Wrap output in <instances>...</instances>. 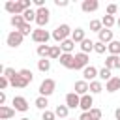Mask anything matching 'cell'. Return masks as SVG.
<instances>
[{
	"label": "cell",
	"mask_w": 120,
	"mask_h": 120,
	"mask_svg": "<svg viewBox=\"0 0 120 120\" xmlns=\"http://www.w3.org/2000/svg\"><path fill=\"white\" fill-rule=\"evenodd\" d=\"M71 32H73V30H71L68 24H58V26L52 30V39L58 41V43H62V41L68 39V36H71Z\"/></svg>",
	"instance_id": "1"
},
{
	"label": "cell",
	"mask_w": 120,
	"mask_h": 120,
	"mask_svg": "<svg viewBox=\"0 0 120 120\" xmlns=\"http://www.w3.org/2000/svg\"><path fill=\"white\" fill-rule=\"evenodd\" d=\"M49 19H51V13H49V9H47V8H39V9H38V15H36L38 28H43V26H47Z\"/></svg>",
	"instance_id": "2"
},
{
	"label": "cell",
	"mask_w": 120,
	"mask_h": 120,
	"mask_svg": "<svg viewBox=\"0 0 120 120\" xmlns=\"http://www.w3.org/2000/svg\"><path fill=\"white\" fill-rule=\"evenodd\" d=\"M49 38H52V34H49V32L43 30V28H36L34 34H32V39H34L36 43H41V45H45V43L49 41Z\"/></svg>",
	"instance_id": "3"
},
{
	"label": "cell",
	"mask_w": 120,
	"mask_h": 120,
	"mask_svg": "<svg viewBox=\"0 0 120 120\" xmlns=\"http://www.w3.org/2000/svg\"><path fill=\"white\" fill-rule=\"evenodd\" d=\"M54 88H56V82L52 79H43V82L39 84V94L47 98V96H51L54 92Z\"/></svg>",
	"instance_id": "4"
},
{
	"label": "cell",
	"mask_w": 120,
	"mask_h": 120,
	"mask_svg": "<svg viewBox=\"0 0 120 120\" xmlns=\"http://www.w3.org/2000/svg\"><path fill=\"white\" fill-rule=\"evenodd\" d=\"M22 34L19 32V30H13V32H9L8 34V38H6V43L9 45V47H19L21 43H22Z\"/></svg>",
	"instance_id": "5"
},
{
	"label": "cell",
	"mask_w": 120,
	"mask_h": 120,
	"mask_svg": "<svg viewBox=\"0 0 120 120\" xmlns=\"http://www.w3.org/2000/svg\"><path fill=\"white\" fill-rule=\"evenodd\" d=\"M58 62L68 68V69H75V54H68V52H62V56L58 58Z\"/></svg>",
	"instance_id": "6"
},
{
	"label": "cell",
	"mask_w": 120,
	"mask_h": 120,
	"mask_svg": "<svg viewBox=\"0 0 120 120\" xmlns=\"http://www.w3.org/2000/svg\"><path fill=\"white\" fill-rule=\"evenodd\" d=\"M11 103H13V109H15V111H21V112H26V111H28V101H26V98H22V96H15Z\"/></svg>",
	"instance_id": "7"
},
{
	"label": "cell",
	"mask_w": 120,
	"mask_h": 120,
	"mask_svg": "<svg viewBox=\"0 0 120 120\" xmlns=\"http://www.w3.org/2000/svg\"><path fill=\"white\" fill-rule=\"evenodd\" d=\"M98 73H99V71H98L94 66H86V68L82 69V81H86V82L90 81V82H92V81L98 77Z\"/></svg>",
	"instance_id": "8"
},
{
	"label": "cell",
	"mask_w": 120,
	"mask_h": 120,
	"mask_svg": "<svg viewBox=\"0 0 120 120\" xmlns=\"http://www.w3.org/2000/svg\"><path fill=\"white\" fill-rule=\"evenodd\" d=\"M66 105H68L69 109L79 107V105H81V96H79V94H75V92H69V94L66 96Z\"/></svg>",
	"instance_id": "9"
},
{
	"label": "cell",
	"mask_w": 120,
	"mask_h": 120,
	"mask_svg": "<svg viewBox=\"0 0 120 120\" xmlns=\"http://www.w3.org/2000/svg\"><path fill=\"white\" fill-rule=\"evenodd\" d=\"M86 66H88V54L77 52L75 54V69H84Z\"/></svg>",
	"instance_id": "10"
},
{
	"label": "cell",
	"mask_w": 120,
	"mask_h": 120,
	"mask_svg": "<svg viewBox=\"0 0 120 120\" xmlns=\"http://www.w3.org/2000/svg\"><path fill=\"white\" fill-rule=\"evenodd\" d=\"M81 8H82L84 13H92V11H96V9L99 8V2H98V0H84V2L81 4Z\"/></svg>",
	"instance_id": "11"
},
{
	"label": "cell",
	"mask_w": 120,
	"mask_h": 120,
	"mask_svg": "<svg viewBox=\"0 0 120 120\" xmlns=\"http://www.w3.org/2000/svg\"><path fill=\"white\" fill-rule=\"evenodd\" d=\"M88 90H90V82H86V81H77V82H75V94L86 96Z\"/></svg>",
	"instance_id": "12"
},
{
	"label": "cell",
	"mask_w": 120,
	"mask_h": 120,
	"mask_svg": "<svg viewBox=\"0 0 120 120\" xmlns=\"http://www.w3.org/2000/svg\"><path fill=\"white\" fill-rule=\"evenodd\" d=\"M92 105H94V99H92V96L90 94H86V96H81V109H82V112H88L90 109H92Z\"/></svg>",
	"instance_id": "13"
},
{
	"label": "cell",
	"mask_w": 120,
	"mask_h": 120,
	"mask_svg": "<svg viewBox=\"0 0 120 120\" xmlns=\"http://www.w3.org/2000/svg\"><path fill=\"white\" fill-rule=\"evenodd\" d=\"M15 116V109L8 105H0V120H9Z\"/></svg>",
	"instance_id": "14"
},
{
	"label": "cell",
	"mask_w": 120,
	"mask_h": 120,
	"mask_svg": "<svg viewBox=\"0 0 120 120\" xmlns=\"http://www.w3.org/2000/svg\"><path fill=\"white\" fill-rule=\"evenodd\" d=\"M98 41H101V43H111L112 41V30H109V28H103V30H99L98 32Z\"/></svg>",
	"instance_id": "15"
},
{
	"label": "cell",
	"mask_w": 120,
	"mask_h": 120,
	"mask_svg": "<svg viewBox=\"0 0 120 120\" xmlns=\"http://www.w3.org/2000/svg\"><path fill=\"white\" fill-rule=\"evenodd\" d=\"M105 90L107 92H116V90H120V77H112L111 81H107L105 82Z\"/></svg>",
	"instance_id": "16"
},
{
	"label": "cell",
	"mask_w": 120,
	"mask_h": 120,
	"mask_svg": "<svg viewBox=\"0 0 120 120\" xmlns=\"http://www.w3.org/2000/svg\"><path fill=\"white\" fill-rule=\"evenodd\" d=\"M22 24H26V21H24L22 15H13V17H11V26H13L15 30H21Z\"/></svg>",
	"instance_id": "17"
},
{
	"label": "cell",
	"mask_w": 120,
	"mask_h": 120,
	"mask_svg": "<svg viewBox=\"0 0 120 120\" xmlns=\"http://www.w3.org/2000/svg\"><path fill=\"white\" fill-rule=\"evenodd\" d=\"M71 39L75 41V43H82L86 38H84V30L82 28H75L73 32H71Z\"/></svg>",
	"instance_id": "18"
},
{
	"label": "cell",
	"mask_w": 120,
	"mask_h": 120,
	"mask_svg": "<svg viewBox=\"0 0 120 120\" xmlns=\"http://www.w3.org/2000/svg\"><path fill=\"white\" fill-rule=\"evenodd\" d=\"M60 49H62L64 52H68V54H71V51L75 49V41H73L71 38H68L66 41H62V43H60Z\"/></svg>",
	"instance_id": "19"
},
{
	"label": "cell",
	"mask_w": 120,
	"mask_h": 120,
	"mask_svg": "<svg viewBox=\"0 0 120 120\" xmlns=\"http://www.w3.org/2000/svg\"><path fill=\"white\" fill-rule=\"evenodd\" d=\"M118 60H120V56H114V54H109V56L105 58V68H107V69H112V68H118Z\"/></svg>",
	"instance_id": "20"
},
{
	"label": "cell",
	"mask_w": 120,
	"mask_h": 120,
	"mask_svg": "<svg viewBox=\"0 0 120 120\" xmlns=\"http://www.w3.org/2000/svg\"><path fill=\"white\" fill-rule=\"evenodd\" d=\"M68 112H69L68 105H56V109H54V114L60 116V118H68Z\"/></svg>",
	"instance_id": "21"
},
{
	"label": "cell",
	"mask_w": 120,
	"mask_h": 120,
	"mask_svg": "<svg viewBox=\"0 0 120 120\" xmlns=\"http://www.w3.org/2000/svg\"><path fill=\"white\" fill-rule=\"evenodd\" d=\"M107 49H109V52L111 54H114V56H120V41H111L109 45H107Z\"/></svg>",
	"instance_id": "22"
},
{
	"label": "cell",
	"mask_w": 120,
	"mask_h": 120,
	"mask_svg": "<svg viewBox=\"0 0 120 120\" xmlns=\"http://www.w3.org/2000/svg\"><path fill=\"white\" fill-rule=\"evenodd\" d=\"M90 51H94V41H92V39H84V41L81 43V52L88 54Z\"/></svg>",
	"instance_id": "23"
},
{
	"label": "cell",
	"mask_w": 120,
	"mask_h": 120,
	"mask_svg": "<svg viewBox=\"0 0 120 120\" xmlns=\"http://www.w3.org/2000/svg\"><path fill=\"white\" fill-rule=\"evenodd\" d=\"M38 69H39V71H43V73H47V71L51 69V60H47V58L38 60Z\"/></svg>",
	"instance_id": "24"
},
{
	"label": "cell",
	"mask_w": 120,
	"mask_h": 120,
	"mask_svg": "<svg viewBox=\"0 0 120 120\" xmlns=\"http://www.w3.org/2000/svg\"><path fill=\"white\" fill-rule=\"evenodd\" d=\"M98 77H99V79H101V81H105V82H107V81H111V79H112V75H111V69H107V68H105V66H103V68H101V69H99V73H98Z\"/></svg>",
	"instance_id": "25"
},
{
	"label": "cell",
	"mask_w": 120,
	"mask_h": 120,
	"mask_svg": "<svg viewBox=\"0 0 120 120\" xmlns=\"http://www.w3.org/2000/svg\"><path fill=\"white\" fill-rule=\"evenodd\" d=\"M34 105H36L38 109H41V111H47V105H49V101H47V98H45V96H39V98L34 101Z\"/></svg>",
	"instance_id": "26"
},
{
	"label": "cell",
	"mask_w": 120,
	"mask_h": 120,
	"mask_svg": "<svg viewBox=\"0 0 120 120\" xmlns=\"http://www.w3.org/2000/svg\"><path fill=\"white\" fill-rule=\"evenodd\" d=\"M36 15H38V11H34L32 8H30V9H26V11L22 13V17H24V21H26L28 24H30L32 21H36Z\"/></svg>",
	"instance_id": "27"
},
{
	"label": "cell",
	"mask_w": 120,
	"mask_h": 120,
	"mask_svg": "<svg viewBox=\"0 0 120 120\" xmlns=\"http://www.w3.org/2000/svg\"><path fill=\"white\" fill-rule=\"evenodd\" d=\"M49 52H51V47L45 43V45H38V54L41 58H49Z\"/></svg>",
	"instance_id": "28"
},
{
	"label": "cell",
	"mask_w": 120,
	"mask_h": 120,
	"mask_svg": "<svg viewBox=\"0 0 120 120\" xmlns=\"http://www.w3.org/2000/svg\"><path fill=\"white\" fill-rule=\"evenodd\" d=\"M101 90H103L101 81H92V82H90V94H99Z\"/></svg>",
	"instance_id": "29"
},
{
	"label": "cell",
	"mask_w": 120,
	"mask_h": 120,
	"mask_svg": "<svg viewBox=\"0 0 120 120\" xmlns=\"http://www.w3.org/2000/svg\"><path fill=\"white\" fill-rule=\"evenodd\" d=\"M101 22H103V28H109V30H111V26H112L116 21H114V17H112V15H105V17L101 19Z\"/></svg>",
	"instance_id": "30"
},
{
	"label": "cell",
	"mask_w": 120,
	"mask_h": 120,
	"mask_svg": "<svg viewBox=\"0 0 120 120\" xmlns=\"http://www.w3.org/2000/svg\"><path fill=\"white\" fill-rule=\"evenodd\" d=\"M90 30H92V32H99V30H103V22L98 21V19L90 21Z\"/></svg>",
	"instance_id": "31"
},
{
	"label": "cell",
	"mask_w": 120,
	"mask_h": 120,
	"mask_svg": "<svg viewBox=\"0 0 120 120\" xmlns=\"http://www.w3.org/2000/svg\"><path fill=\"white\" fill-rule=\"evenodd\" d=\"M62 49H60V45H54V47H51V52H49V58H60L62 56V52H60Z\"/></svg>",
	"instance_id": "32"
},
{
	"label": "cell",
	"mask_w": 120,
	"mask_h": 120,
	"mask_svg": "<svg viewBox=\"0 0 120 120\" xmlns=\"http://www.w3.org/2000/svg\"><path fill=\"white\" fill-rule=\"evenodd\" d=\"M19 75H21L28 84H30V82H32V79H34V75H32V71H30V69H21V71H19Z\"/></svg>",
	"instance_id": "33"
},
{
	"label": "cell",
	"mask_w": 120,
	"mask_h": 120,
	"mask_svg": "<svg viewBox=\"0 0 120 120\" xmlns=\"http://www.w3.org/2000/svg\"><path fill=\"white\" fill-rule=\"evenodd\" d=\"M105 49H107V45H105V43H101V41H96V43H94V51H96L98 54H103V52H105Z\"/></svg>",
	"instance_id": "34"
},
{
	"label": "cell",
	"mask_w": 120,
	"mask_h": 120,
	"mask_svg": "<svg viewBox=\"0 0 120 120\" xmlns=\"http://www.w3.org/2000/svg\"><path fill=\"white\" fill-rule=\"evenodd\" d=\"M4 75H6V77H8L9 81H13V79H15L17 75H19V71H15L13 68H6V71H4Z\"/></svg>",
	"instance_id": "35"
},
{
	"label": "cell",
	"mask_w": 120,
	"mask_h": 120,
	"mask_svg": "<svg viewBox=\"0 0 120 120\" xmlns=\"http://www.w3.org/2000/svg\"><path fill=\"white\" fill-rule=\"evenodd\" d=\"M19 32H21L22 36H30V34H34V30H32V26H30L28 22H26V24H22V28H21Z\"/></svg>",
	"instance_id": "36"
},
{
	"label": "cell",
	"mask_w": 120,
	"mask_h": 120,
	"mask_svg": "<svg viewBox=\"0 0 120 120\" xmlns=\"http://www.w3.org/2000/svg\"><path fill=\"white\" fill-rule=\"evenodd\" d=\"M88 112H90V116H92L94 120H101V111H99V109H96V107H92V109H90Z\"/></svg>",
	"instance_id": "37"
},
{
	"label": "cell",
	"mask_w": 120,
	"mask_h": 120,
	"mask_svg": "<svg viewBox=\"0 0 120 120\" xmlns=\"http://www.w3.org/2000/svg\"><path fill=\"white\" fill-rule=\"evenodd\" d=\"M8 84H9V79H8L6 75H0V90L8 88Z\"/></svg>",
	"instance_id": "38"
},
{
	"label": "cell",
	"mask_w": 120,
	"mask_h": 120,
	"mask_svg": "<svg viewBox=\"0 0 120 120\" xmlns=\"http://www.w3.org/2000/svg\"><path fill=\"white\" fill-rule=\"evenodd\" d=\"M54 118H56V114L52 111H43V120H54Z\"/></svg>",
	"instance_id": "39"
},
{
	"label": "cell",
	"mask_w": 120,
	"mask_h": 120,
	"mask_svg": "<svg viewBox=\"0 0 120 120\" xmlns=\"http://www.w3.org/2000/svg\"><path fill=\"white\" fill-rule=\"evenodd\" d=\"M116 11H118L116 4H109V6H107V15H114Z\"/></svg>",
	"instance_id": "40"
},
{
	"label": "cell",
	"mask_w": 120,
	"mask_h": 120,
	"mask_svg": "<svg viewBox=\"0 0 120 120\" xmlns=\"http://www.w3.org/2000/svg\"><path fill=\"white\" fill-rule=\"evenodd\" d=\"M54 4H56L58 8H66V6H68V0H54Z\"/></svg>",
	"instance_id": "41"
},
{
	"label": "cell",
	"mask_w": 120,
	"mask_h": 120,
	"mask_svg": "<svg viewBox=\"0 0 120 120\" xmlns=\"http://www.w3.org/2000/svg\"><path fill=\"white\" fill-rule=\"evenodd\" d=\"M79 120H94V118L90 116V112H82V114L79 116Z\"/></svg>",
	"instance_id": "42"
},
{
	"label": "cell",
	"mask_w": 120,
	"mask_h": 120,
	"mask_svg": "<svg viewBox=\"0 0 120 120\" xmlns=\"http://www.w3.org/2000/svg\"><path fill=\"white\" fill-rule=\"evenodd\" d=\"M4 103H6V94L0 92V105H4Z\"/></svg>",
	"instance_id": "43"
},
{
	"label": "cell",
	"mask_w": 120,
	"mask_h": 120,
	"mask_svg": "<svg viewBox=\"0 0 120 120\" xmlns=\"http://www.w3.org/2000/svg\"><path fill=\"white\" fill-rule=\"evenodd\" d=\"M114 116H116V120H120V107L114 111Z\"/></svg>",
	"instance_id": "44"
},
{
	"label": "cell",
	"mask_w": 120,
	"mask_h": 120,
	"mask_svg": "<svg viewBox=\"0 0 120 120\" xmlns=\"http://www.w3.org/2000/svg\"><path fill=\"white\" fill-rule=\"evenodd\" d=\"M21 120H30V118H26V116H24V118H21Z\"/></svg>",
	"instance_id": "45"
},
{
	"label": "cell",
	"mask_w": 120,
	"mask_h": 120,
	"mask_svg": "<svg viewBox=\"0 0 120 120\" xmlns=\"http://www.w3.org/2000/svg\"><path fill=\"white\" fill-rule=\"evenodd\" d=\"M116 24H118V26H120V19H118V21H116Z\"/></svg>",
	"instance_id": "46"
},
{
	"label": "cell",
	"mask_w": 120,
	"mask_h": 120,
	"mask_svg": "<svg viewBox=\"0 0 120 120\" xmlns=\"http://www.w3.org/2000/svg\"><path fill=\"white\" fill-rule=\"evenodd\" d=\"M118 69H120V60H118Z\"/></svg>",
	"instance_id": "47"
},
{
	"label": "cell",
	"mask_w": 120,
	"mask_h": 120,
	"mask_svg": "<svg viewBox=\"0 0 120 120\" xmlns=\"http://www.w3.org/2000/svg\"><path fill=\"white\" fill-rule=\"evenodd\" d=\"M69 120H73V118H69Z\"/></svg>",
	"instance_id": "48"
}]
</instances>
